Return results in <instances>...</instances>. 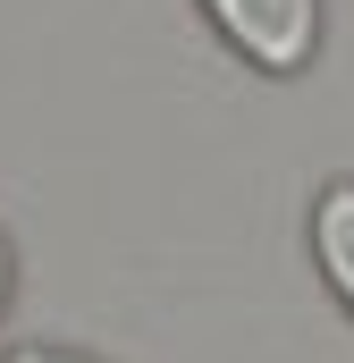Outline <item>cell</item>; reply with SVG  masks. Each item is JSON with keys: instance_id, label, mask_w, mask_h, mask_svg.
<instances>
[{"instance_id": "obj_4", "label": "cell", "mask_w": 354, "mask_h": 363, "mask_svg": "<svg viewBox=\"0 0 354 363\" xmlns=\"http://www.w3.org/2000/svg\"><path fill=\"white\" fill-rule=\"evenodd\" d=\"M0 304H8V237H0Z\"/></svg>"}, {"instance_id": "obj_2", "label": "cell", "mask_w": 354, "mask_h": 363, "mask_svg": "<svg viewBox=\"0 0 354 363\" xmlns=\"http://www.w3.org/2000/svg\"><path fill=\"white\" fill-rule=\"evenodd\" d=\"M312 254H321L329 287L346 296V313H354V186H329L312 203Z\"/></svg>"}, {"instance_id": "obj_1", "label": "cell", "mask_w": 354, "mask_h": 363, "mask_svg": "<svg viewBox=\"0 0 354 363\" xmlns=\"http://www.w3.org/2000/svg\"><path fill=\"white\" fill-rule=\"evenodd\" d=\"M211 26L270 77H295L321 43V0H202Z\"/></svg>"}, {"instance_id": "obj_3", "label": "cell", "mask_w": 354, "mask_h": 363, "mask_svg": "<svg viewBox=\"0 0 354 363\" xmlns=\"http://www.w3.org/2000/svg\"><path fill=\"white\" fill-rule=\"evenodd\" d=\"M8 363H85V355H59V347H17Z\"/></svg>"}]
</instances>
